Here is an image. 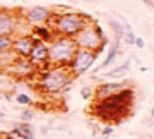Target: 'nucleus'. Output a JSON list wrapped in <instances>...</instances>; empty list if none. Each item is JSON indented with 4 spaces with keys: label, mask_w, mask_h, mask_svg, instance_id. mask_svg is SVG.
I'll return each mask as SVG.
<instances>
[{
    "label": "nucleus",
    "mask_w": 154,
    "mask_h": 139,
    "mask_svg": "<svg viewBox=\"0 0 154 139\" xmlns=\"http://www.w3.org/2000/svg\"><path fill=\"white\" fill-rule=\"evenodd\" d=\"M77 48H79V46H77L74 38L58 34V36L53 38L48 45L50 65H69Z\"/></svg>",
    "instance_id": "f03ea898"
},
{
    "label": "nucleus",
    "mask_w": 154,
    "mask_h": 139,
    "mask_svg": "<svg viewBox=\"0 0 154 139\" xmlns=\"http://www.w3.org/2000/svg\"><path fill=\"white\" fill-rule=\"evenodd\" d=\"M94 91L91 86H84V88H81V98L82 100H89V98H93Z\"/></svg>",
    "instance_id": "4be33fe9"
},
{
    "label": "nucleus",
    "mask_w": 154,
    "mask_h": 139,
    "mask_svg": "<svg viewBox=\"0 0 154 139\" xmlns=\"http://www.w3.org/2000/svg\"><path fill=\"white\" fill-rule=\"evenodd\" d=\"M151 50H152V53H154V46H152V48H151Z\"/></svg>",
    "instance_id": "cd10ccee"
},
{
    "label": "nucleus",
    "mask_w": 154,
    "mask_h": 139,
    "mask_svg": "<svg viewBox=\"0 0 154 139\" xmlns=\"http://www.w3.org/2000/svg\"><path fill=\"white\" fill-rule=\"evenodd\" d=\"M103 34L105 33L101 31L99 26H91V24H88V26H84V28L74 36V39H75V43H77L79 48L99 53V52L105 48V46H103V41H101Z\"/></svg>",
    "instance_id": "39448f33"
},
{
    "label": "nucleus",
    "mask_w": 154,
    "mask_h": 139,
    "mask_svg": "<svg viewBox=\"0 0 154 139\" xmlns=\"http://www.w3.org/2000/svg\"><path fill=\"white\" fill-rule=\"evenodd\" d=\"M120 53V39H116L115 43H113V46L110 48V52H108V55H106V58L103 60V64H101V67H99L98 71H103V69H106V67H110L113 62H115L116 55Z\"/></svg>",
    "instance_id": "4468645a"
},
{
    "label": "nucleus",
    "mask_w": 154,
    "mask_h": 139,
    "mask_svg": "<svg viewBox=\"0 0 154 139\" xmlns=\"http://www.w3.org/2000/svg\"><path fill=\"white\" fill-rule=\"evenodd\" d=\"M72 79L74 74L70 72L69 65H55L43 74L39 81V89L43 93H58L72 83Z\"/></svg>",
    "instance_id": "7ed1b4c3"
},
{
    "label": "nucleus",
    "mask_w": 154,
    "mask_h": 139,
    "mask_svg": "<svg viewBox=\"0 0 154 139\" xmlns=\"http://www.w3.org/2000/svg\"><path fill=\"white\" fill-rule=\"evenodd\" d=\"M110 134H113V127H111V125H106V127L101 129V136H103V137L110 136Z\"/></svg>",
    "instance_id": "5701e85b"
},
{
    "label": "nucleus",
    "mask_w": 154,
    "mask_h": 139,
    "mask_svg": "<svg viewBox=\"0 0 154 139\" xmlns=\"http://www.w3.org/2000/svg\"><path fill=\"white\" fill-rule=\"evenodd\" d=\"M140 2H142L144 5H147L149 9H152V11H154V2H152V0H140Z\"/></svg>",
    "instance_id": "393cba45"
},
{
    "label": "nucleus",
    "mask_w": 154,
    "mask_h": 139,
    "mask_svg": "<svg viewBox=\"0 0 154 139\" xmlns=\"http://www.w3.org/2000/svg\"><path fill=\"white\" fill-rule=\"evenodd\" d=\"M128 69H130V62H123V64H120V65H116L115 69H111V71L105 72L103 74V77H120V76H123Z\"/></svg>",
    "instance_id": "dca6fc26"
},
{
    "label": "nucleus",
    "mask_w": 154,
    "mask_h": 139,
    "mask_svg": "<svg viewBox=\"0 0 154 139\" xmlns=\"http://www.w3.org/2000/svg\"><path fill=\"white\" fill-rule=\"evenodd\" d=\"M19 118H21V122H31L34 118V112L33 110H22L21 112V115H19Z\"/></svg>",
    "instance_id": "aec40b11"
},
{
    "label": "nucleus",
    "mask_w": 154,
    "mask_h": 139,
    "mask_svg": "<svg viewBox=\"0 0 154 139\" xmlns=\"http://www.w3.org/2000/svg\"><path fill=\"white\" fill-rule=\"evenodd\" d=\"M96 55L98 53H94L91 50H84V48H77L74 57H72L70 64H69V69H70V72L74 76H79V74H84L88 72L91 65L94 64L96 60Z\"/></svg>",
    "instance_id": "423d86ee"
},
{
    "label": "nucleus",
    "mask_w": 154,
    "mask_h": 139,
    "mask_svg": "<svg viewBox=\"0 0 154 139\" xmlns=\"http://www.w3.org/2000/svg\"><path fill=\"white\" fill-rule=\"evenodd\" d=\"M110 28L113 29L116 39H120L122 41L123 34H125V26H123V22H122L120 19H110Z\"/></svg>",
    "instance_id": "f3484780"
},
{
    "label": "nucleus",
    "mask_w": 154,
    "mask_h": 139,
    "mask_svg": "<svg viewBox=\"0 0 154 139\" xmlns=\"http://www.w3.org/2000/svg\"><path fill=\"white\" fill-rule=\"evenodd\" d=\"M9 69H11V72L14 74V76H17V77H29L31 74L36 71V67L29 62V58H26V57H17L16 60L12 62L11 65H9Z\"/></svg>",
    "instance_id": "6e6552de"
},
{
    "label": "nucleus",
    "mask_w": 154,
    "mask_h": 139,
    "mask_svg": "<svg viewBox=\"0 0 154 139\" xmlns=\"http://www.w3.org/2000/svg\"><path fill=\"white\" fill-rule=\"evenodd\" d=\"M12 41H14V38H12V36H5V34H0V52L12 50Z\"/></svg>",
    "instance_id": "a211bd4d"
},
{
    "label": "nucleus",
    "mask_w": 154,
    "mask_h": 139,
    "mask_svg": "<svg viewBox=\"0 0 154 139\" xmlns=\"http://www.w3.org/2000/svg\"><path fill=\"white\" fill-rule=\"evenodd\" d=\"M89 21L88 17H84L82 14H77V12H65L60 14L55 21V28L57 33L62 36H70L74 38L84 26H88Z\"/></svg>",
    "instance_id": "20e7f679"
},
{
    "label": "nucleus",
    "mask_w": 154,
    "mask_h": 139,
    "mask_svg": "<svg viewBox=\"0 0 154 139\" xmlns=\"http://www.w3.org/2000/svg\"><path fill=\"white\" fill-rule=\"evenodd\" d=\"M134 45H135L137 48H144V46H146V41H144V38H139V36H135V41H134Z\"/></svg>",
    "instance_id": "b1692460"
},
{
    "label": "nucleus",
    "mask_w": 154,
    "mask_h": 139,
    "mask_svg": "<svg viewBox=\"0 0 154 139\" xmlns=\"http://www.w3.org/2000/svg\"><path fill=\"white\" fill-rule=\"evenodd\" d=\"M50 16H51L50 11L46 9V7H41V5H34L26 12V19H28V22L33 24V26L45 24V22L50 19Z\"/></svg>",
    "instance_id": "9d476101"
},
{
    "label": "nucleus",
    "mask_w": 154,
    "mask_h": 139,
    "mask_svg": "<svg viewBox=\"0 0 154 139\" xmlns=\"http://www.w3.org/2000/svg\"><path fill=\"white\" fill-rule=\"evenodd\" d=\"M4 118H5V112L0 110V120H4Z\"/></svg>",
    "instance_id": "a878e982"
},
{
    "label": "nucleus",
    "mask_w": 154,
    "mask_h": 139,
    "mask_svg": "<svg viewBox=\"0 0 154 139\" xmlns=\"http://www.w3.org/2000/svg\"><path fill=\"white\" fill-rule=\"evenodd\" d=\"M34 45V38L33 36H19L12 41V52L16 53L17 57H26L28 58L29 52Z\"/></svg>",
    "instance_id": "9b49d317"
},
{
    "label": "nucleus",
    "mask_w": 154,
    "mask_h": 139,
    "mask_svg": "<svg viewBox=\"0 0 154 139\" xmlns=\"http://www.w3.org/2000/svg\"><path fill=\"white\" fill-rule=\"evenodd\" d=\"M33 36L41 39V41H45V43H50V41L53 39V33H51L48 28H45V26H38V28L33 31Z\"/></svg>",
    "instance_id": "2eb2a0df"
},
{
    "label": "nucleus",
    "mask_w": 154,
    "mask_h": 139,
    "mask_svg": "<svg viewBox=\"0 0 154 139\" xmlns=\"http://www.w3.org/2000/svg\"><path fill=\"white\" fill-rule=\"evenodd\" d=\"M151 117L154 118V106H152V110H151Z\"/></svg>",
    "instance_id": "bb28decb"
},
{
    "label": "nucleus",
    "mask_w": 154,
    "mask_h": 139,
    "mask_svg": "<svg viewBox=\"0 0 154 139\" xmlns=\"http://www.w3.org/2000/svg\"><path fill=\"white\" fill-rule=\"evenodd\" d=\"M16 101L19 103V105L29 106L31 103H33V98H31L29 95H26V93H17V95H16Z\"/></svg>",
    "instance_id": "6ab92c4d"
},
{
    "label": "nucleus",
    "mask_w": 154,
    "mask_h": 139,
    "mask_svg": "<svg viewBox=\"0 0 154 139\" xmlns=\"http://www.w3.org/2000/svg\"><path fill=\"white\" fill-rule=\"evenodd\" d=\"M17 28V17L12 12L2 11L0 12V34L12 36Z\"/></svg>",
    "instance_id": "f8f14e48"
},
{
    "label": "nucleus",
    "mask_w": 154,
    "mask_h": 139,
    "mask_svg": "<svg viewBox=\"0 0 154 139\" xmlns=\"http://www.w3.org/2000/svg\"><path fill=\"white\" fill-rule=\"evenodd\" d=\"M128 86H130L128 81H111V83H103V84H99L98 88H96V98H98V100L106 98V96L115 95V93L128 88Z\"/></svg>",
    "instance_id": "1a4fd4ad"
},
{
    "label": "nucleus",
    "mask_w": 154,
    "mask_h": 139,
    "mask_svg": "<svg viewBox=\"0 0 154 139\" xmlns=\"http://www.w3.org/2000/svg\"><path fill=\"white\" fill-rule=\"evenodd\" d=\"M123 41H125L127 45H134V41H135V34H134V29H125V34H123Z\"/></svg>",
    "instance_id": "412c9836"
},
{
    "label": "nucleus",
    "mask_w": 154,
    "mask_h": 139,
    "mask_svg": "<svg viewBox=\"0 0 154 139\" xmlns=\"http://www.w3.org/2000/svg\"><path fill=\"white\" fill-rule=\"evenodd\" d=\"M34 38V36H33ZM29 62L33 64L34 67H50V62H48V45L45 43V41H41V39L34 38V45L33 48H31V52H29L28 55Z\"/></svg>",
    "instance_id": "0eeeda50"
},
{
    "label": "nucleus",
    "mask_w": 154,
    "mask_h": 139,
    "mask_svg": "<svg viewBox=\"0 0 154 139\" xmlns=\"http://www.w3.org/2000/svg\"><path fill=\"white\" fill-rule=\"evenodd\" d=\"M12 136H17L19 139H34L33 127L29 122H21V124H12Z\"/></svg>",
    "instance_id": "ddd939ff"
},
{
    "label": "nucleus",
    "mask_w": 154,
    "mask_h": 139,
    "mask_svg": "<svg viewBox=\"0 0 154 139\" xmlns=\"http://www.w3.org/2000/svg\"><path fill=\"white\" fill-rule=\"evenodd\" d=\"M132 98H134V89L125 88L118 91V93H115V95H110L106 98L98 100L94 103L93 110L101 120L115 122V120H120L127 112L130 110Z\"/></svg>",
    "instance_id": "f257e3e1"
}]
</instances>
